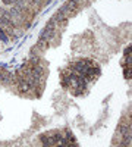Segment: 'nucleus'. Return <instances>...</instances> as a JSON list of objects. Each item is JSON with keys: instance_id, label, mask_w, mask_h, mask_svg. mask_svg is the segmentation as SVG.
I'll return each mask as SVG.
<instances>
[{"instance_id": "obj_1", "label": "nucleus", "mask_w": 132, "mask_h": 147, "mask_svg": "<svg viewBox=\"0 0 132 147\" xmlns=\"http://www.w3.org/2000/svg\"><path fill=\"white\" fill-rule=\"evenodd\" d=\"M123 65H125V77L129 80V63H131V47H128L125 50V59H123Z\"/></svg>"}]
</instances>
